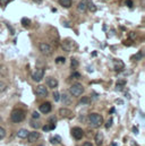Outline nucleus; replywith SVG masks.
I'll list each match as a JSON object with an SVG mask.
<instances>
[{
  "label": "nucleus",
  "instance_id": "1",
  "mask_svg": "<svg viewBox=\"0 0 145 146\" xmlns=\"http://www.w3.org/2000/svg\"><path fill=\"white\" fill-rule=\"evenodd\" d=\"M26 118V113L25 111L22 109H15L13 110L11 114H10V120L15 123H18V122H22L24 121Z\"/></svg>",
  "mask_w": 145,
  "mask_h": 146
},
{
  "label": "nucleus",
  "instance_id": "2",
  "mask_svg": "<svg viewBox=\"0 0 145 146\" xmlns=\"http://www.w3.org/2000/svg\"><path fill=\"white\" fill-rule=\"evenodd\" d=\"M88 122H90V125H91L92 127L99 128V127L103 123V118H102V115L99 114V113H91V114L88 115Z\"/></svg>",
  "mask_w": 145,
  "mask_h": 146
},
{
  "label": "nucleus",
  "instance_id": "3",
  "mask_svg": "<svg viewBox=\"0 0 145 146\" xmlns=\"http://www.w3.org/2000/svg\"><path fill=\"white\" fill-rule=\"evenodd\" d=\"M61 48L64 51L66 52H72V51H75L77 49V44L74 40H71V38H66L61 43Z\"/></svg>",
  "mask_w": 145,
  "mask_h": 146
},
{
  "label": "nucleus",
  "instance_id": "4",
  "mask_svg": "<svg viewBox=\"0 0 145 146\" xmlns=\"http://www.w3.org/2000/svg\"><path fill=\"white\" fill-rule=\"evenodd\" d=\"M83 92H84V87H83L82 84H79V83L74 84V85L71 86V88H69V93L72 94V96H75V98L80 96Z\"/></svg>",
  "mask_w": 145,
  "mask_h": 146
},
{
  "label": "nucleus",
  "instance_id": "5",
  "mask_svg": "<svg viewBox=\"0 0 145 146\" xmlns=\"http://www.w3.org/2000/svg\"><path fill=\"white\" fill-rule=\"evenodd\" d=\"M39 49H40L41 53L44 54V56H51L52 52H53V48L48 43H40Z\"/></svg>",
  "mask_w": 145,
  "mask_h": 146
},
{
  "label": "nucleus",
  "instance_id": "6",
  "mask_svg": "<svg viewBox=\"0 0 145 146\" xmlns=\"http://www.w3.org/2000/svg\"><path fill=\"white\" fill-rule=\"evenodd\" d=\"M72 135L76 141H79V139H82V138L84 137V131H83L82 128H79V127H75V128H72Z\"/></svg>",
  "mask_w": 145,
  "mask_h": 146
},
{
  "label": "nucleus",
  "instance_id": "7",
  "mask_svg": "<svg viewBox=\"0 0 145 146\" xmlns=\"http://www.w3.org/2000/svg\"><path fill=\"white\" fill-rule=\"evenodd\" d=\"M35 94L40 98H45L48 95V90L44 85H39L35 90Z\"/></svg>",
  "mask_w": 145,
  "mask_h": 146
},
{
  "label": "nucleus",
  "instance_id": "8",
  "mask_svg": "<svg viewBox=\"0 0 145 146\" xmlns=\"http://www.w3.org/2000/svg\"><path fill=\"white\" fill-rule=\"evenodd\" d=\"M44 76V70L43 69H36L32 73V79L34 82H41Z\"/></svg>",
  "mask_w": 145,
  "mask_h": 146
},
{
  "label": "nucleus",
  "instance_id": "9",
  "mask_svg": "<svg viewBox=\"0 0 145 146\" xmlns=\"http://www.w3.org/2000/svg\"><path fill=\"white\" fill-rule=\"evenodd\" d=\"M59 114L64 118H68V119H72L74 117V113L72 111H71L69 109H66V108H63V109L59 110Z\"/></svg>",
  "mask_w": 145,
  "mask_h": 146
},
{
  "label": "nucleus",
  "instance_id": "10",
  "mask_svg": "<svg viewBox=\"0 0 145 146\" xmlns=\"http://www.w3.org/2000/svg\"><path fill=\"white\" fill-rule=\"evenodd\" d=\"M40 112H42V113H44V114H47V113H49L50 111H51V104L49 103V102H45V103H42L41 106H40Z\"/></svg>",
  "mask_w": 145,
  "mask_h": 146
},
{
  "label": "nucleus",
  "instance_id": "11",
  "mask_svg": "<svg viewBox=\"0 0 145 146\" xmlns=\"http://www.w3.org/2000/svg\"><path fill=\"white\" fill-rule=\"evenodd\" d=\"M77 10L79 13H85L87 10V1L86 0H82L79 1V3L77 5Z\"/></svg>",
  "mask_w": 145,
  "mask_h": 146
},
{
  "label": "nucleus",
  "instance_id": "12",
  "mask_svg": "<svg viewBox=\"0 0 145 146\" xmlns=\"http://www.w3.org/2000/svg\"><path fill=\"white\" fill-rule=\"evenodd\" d=\"M39 138H40V134L36 133V131L29 133V135H27V139H29L30 143H34V142H36Z\"/></svg>",
  "mask_w": 145,
  "mask_h": 146
},
{
  "label": "nucleus",
  "instance_id": "13",
  "mask_svg": "<svg viewBox=\"0 0 145 146\" xmlns=\"http://www.w3.org/2000/svg\"><path fill=\"white\" fill-rule=\"evenodd\" d=\"M47 84L50 88H55L58 86V80L53 77H49V78H47Z\"/></svg>",
  "mask_w": 145,
  "mask_h": 146
},
{
  "label": "nucleus",
  "instance_id": "14",
  "mask_svg": "<svg viewBox=\"0 0 145 146\" xmlns=\"http://www.w3.org/2000/svg\"><path fill=\"white\" fill-rule=\"evenodd\" d=\"M124 67H125V65L121 60H114V70L116 72H118V73L121 72L124 69Z\"/></svg>",
  "mask_w": 145,
  "mask_h": 146
},
{
  "label": "nucleus",
  "instance_id": "15",
  "mask_svg": "<svg viewBox=\"0 0 145 146\" xmlns=\"http://www.w3.org/2000/svg\"><path fill=\"white\" fill-rule=\"evenodd\" d=\"M95 144L98 146H101L103 144V134L102 133H98L95 135Z\"/></svg>",
  "mask_w": 145,
  "mask_h": 146
},
{
  "label": "nucleus",
  "instance_id": "16",
  "mask_svg": "<svg viewBox=\"0 0 145 146\" xmlns=\"http://www.w3.org/2000/svg\"><path fill=\"white\" fill-rule=\"evenodd\" d=\"M58 2H59L60 6H63L64 8H69V7H72V0H58Z\"/></svg>",
  "mask_w": 145,
  "mask_h": 146
},
{
  "label": "nucleus",
  "instance_id": "17",
  "mask_svg": "<svg viewBox=\"0 0 145 146\" xmlns=\"http://www.w3.org/2000/svg\"><path fill=\"white\" fill-rule=\"evenodd\" d=\"M27 135H29V131H27L26 129H21V130H18V133H17V136H18L19 138H26Z\"/></svg>",
  "mask_w": 145,
  "mask_h": 146
},
{
  "label": "nucleus",
  "instance_id": "18",
  "mask_svg": "<svg viewBox=\"0 0 145 146\" xmlns=\"http://www.w3.org/2000/svg\"><path fill=\"white\" fill-rule=\"evenodd\" d=\"M50 142H51L52 144H59V143H61V137H60L59 135H56V136H53V137L50 139Z\"/></svg>",
  "mask_w": 145,
  "mask_h": 146
},
{
  "label": "nucleus",
  "instance_id": "19",
  "mask_svg": "<svg viewBox=\"0 0 145 146\" xmlns=\"http://www.w3.org/2000/svg\"><path fill=\"white\" fill-rule=\"evenodd\" d=\"M63 102L65 103V104H71L72 103V100H71V98L67 95V94H63Z\"/></svg>",
  "mask_w": 145,
  "mask_h": 146
},
{
  "label": "nucleus",
  "instance_id": "20",
  "mask_svg": "<svg viewBox=\"0 0 145 146\" xmlns=\"http://www.w3.org/2000/svg\"><path fill=\"white\" fill-rule=\"evenodd\" d=\"M56 128V125H52V123H49V125H45L43 127V130L44 131H50V130H53Z\"/></svg>",
  "mask_w": 145,
  "mask_h": 146
},
{
  "label": "nucleus",
  "instance_id": "21",
  "mask_svg": "<svg viewBox=\"0 0 145 146\" xmlns=\"http://www.w3.org/2000/svg\"><path fill=\"white\" fill-rule=\"evenodd\" d=\"M87 9L91 10L92 13L96 11V7H95V5H94L93 2H87Z\"/></svg>",
  "mask_w": 145,
  "mask_h": 146
},
{
  "label": "nucleus",
  "instance_id": "22",
  "mask_svg": "<svg viewBox=\"0 0 145 146\" xmlns=\"http://www.w3.org/2000/svg\"><path fill=\"white\" fill-rule=\"evenodd\" d=\"M125 84H126L125 80H122V79H121V80H118V82H117V87H116L117 91H118V90H122V87H124Z\"/></svg>",
  "mask_w": 145,
  "mask_h": 146
},
{
  "label": "nucleus",
  "instance_id": "23",
  "mask_svg": "<svg viewBox=\"0 0 145 146\" xmlns=\"http://www.w3.org/2000/svg\"><path fill=\"white\" fill-rule=\"evenodd\" d=\"M30 24H31V22H30L29 18H23V19H22V25H23L24 27H27Z\"/></svg>",
  "mask_w": 145,
  "mask_h": 146
},
{
  "label": "nucleus",
  "instance_id": "24",
  "mask_svg": "<svg viewBox=\"0 0 145 146\" xmlns=\"http://www.w3.org/2000/svg\"><path fill=\"white\" fill-rule=\"evenodd\" d=\"M30 125H31V127H33V128H36V129L41 127V123H40V122H37V121L35 122L34 120H32V121L30 122Z\"/></svg>",
  "mask_w": 145,
  "mask_h": 146
},
{
  "label": "nucleus",
  "instance_id": "25",
  "mask_svg": "<svg viewBox=\"0 0 145 146\" xmlns=\"http://www.w3.org/2000/svg\"><path fill=\"white\" fill-rule=\"evenodd\" d=\"M142 58H143V53H142V52H138V53H137V54H135L132 59H133V60H141Z\"/></svg>",
  "mask_w": 145,
  "mask_h": 146
},
{
  "label": "nucleus",
  "instance_id": "26",
  "mask_svg": "<svg viewBox=\"0 0 145 146\" xmlns=\"http://www.w3.org/2000/svg\"><path fill=\"white\" fill-rule=\"evenodd\" d=\"M90 102H91V99H90V98H87V96L82 98V100H80V103H83V104H88Z\"/></svg>",
  "mask_w": 145,
  "mask_h": 146
},
{
  "label": "nucleus",
  "instance_id": "27",
  "mask_svg": "<svg viewBox=\"0 0 145 146\" xmlns=\"http://www.w3.org/2000/svg\"><path fill=\"white\" fill-rule=\"evenodd\" d=\"M6 90H7V85H6L3 82H0V93L5 92Z\"/></svg>",
  "mask_w": 145,
  "mask_h": 146
},
{
  "label": "nucleus",
  "instance_id": "28",
  "mask_svg": "<svg viewBox=\"0 0 145 146\" xmlns=\"http://www.w3.org/2000/svg\"><path fill=\"white\" fill-rule=\"evenodd\" d=\"M53 99H55V101H56V102L60 101V95H59V93H58L57 91H55V92H53Z\"/></svg>",
  "mask_w": 145,
  "mask_h": 146
},
{
  "label": "nucleus",
  "instance_id": "29",
  "mask_svg": "<svg viewBox=\"0 0 145 146\" xmlns=\"http://www.w3.org/2000/svg\"><path fill=\"white\" fill-rule=\"evenodd\" d=\"M5 136H6V130H5L2 127H0V141H1V139H3V138H5Z\"/></svg>",
  "mask_w": 145,
  "mask_h": 146
},
{
  "label": "nucleus",
  "instance_id": "30",
  "mask_svg": "<svg viewBox=\"0 0 145 146\" xmlns=\"http://www.w3.org/2000/svg\"><path fill=\"white\" fill-rule=\"evenodd\" d=\"M71 62H72V68H77V67H78V65H79V64H78V61H77L76 59H74V58L72 59V61H71Z\"/></svg>",
  "mask_w": 145,
  "mask_h": 146
},
{
  "label": "nucleus",
  "instance_id": "31",
  "mask_svg": "<svg viewBox=\"0 0 145 146\" xmlns=\"http://www.w3.org/2000/svg\"><path fill=\"white\" fill-rule=\"evenodd\" d=\"M10 1H13V0H0V6L1 7H6L7 3H9Z\"/></svg>",
  "mask_w": 145,
  "mask_h": 146
},
{
  "label": "nucleus",
  "instance_id": "32",
  "mask_svg": "<svg viewBox=\"0 0 145 146\" xmlns=\"http://www.w3.org/2000/svg\"><path fill=\"white\" fill-rule=\"evenodd\" d=\"M65 60H66V59H65L64 57H58V58L56 59V62H57V64H64Z\"/></svg>",
  "mask_w": 145,
  "mask_h": 146
},
{
  "label": "nucleus",
  "instance_id": "33",
  "mask_svg": "<svg viewBox=\"0 0 145 146\" xmlns=\"http://www.w3.org/2000/svg\"><path fill=\"white\" fill-rule=\"evenodd\" d=\"M32 117H33V119H34V120H37V119L40 118V113H39V112H36V111H34V112L32 113Z\"/></svg>",
  "mask_w": 145,
  "mask_h": 146
},
{
  "label": "nucleus",
  "instance_id": "34",
  "mask_svg": "<svg viewBox=\"0 0 145 146\" xmlns=\"http://www.w3.org/2000/svg\"><path fill=\"white\" fill-rule=\"evenodd\" d=\"M49 123L56 125V123H57V119H56V117H51V118H50V120H49Z\"/></svg>",
  "mask_w": 145,
  "mask_h": 146
},
{
  "label": "nucleus",
  "instance_id": "35",
  "mask_svg": "<svg viewBox=\"0 0 145 146\" xmlns=\"http://www.w3.org/2000/svg\"><path fill=\"white\" fill-rule=\"evenodd\" d=\"M72 77H74V78H79V77H80V75L77 73V72H75V73L72 74Z\"/></svg>",
  "mask_w": 145,
  "mask_h": 146
},
{
  "label": "nucleus",
  "instance_id": "36",
  "mask_svg": "<svg viewBox=\"0 0 145 146\" xmlns=\"http://www.w3.org/2000/svg\"><path fill=\"white\" fill-rule=\"evenodd\" d=\"M112 122H113V120H112V119H110V120L108 121V123L106 125V127H107V128H110V127L112 126Z\"/></svg>",
  "mask_w": 145,
  "mask_h": 146
},
{
  "label": "nucleus",
  "instance_id": "37",
  "mask_svg": "<svg viewBox=\"0 0 145 146\" xmlns=\"http://www.w3.org/2000/svg\"><path fill=\"white\" fill-rule=\"evenodd\" d=\"M126 3H127V6H128V7H133V1H132V0H127V2H126Z\"/></svg>",
  "mask_w": 145,
  "mask_h": 146
},
{
  "label": "nucleus",
  "instance_id": "38",
  "mask_svg": "<svg viewBox=\"0 0 145 146\" xmlns=\"http://www.w3.org/2000/svg\"><path fill=\"white\" fill-rule=\"evenodd\" d=\"M83 146H93L92 145V143H90V142H86V143H84V145Z\"/></svg>",
  "mask_w": 145,
  "mask_h": 146
},
{
  "label": "nucleus",
  "instance_id": "39",
  "mask_svg": "<svg viewBox=\"0 0 145 146\" xmlns=\"http://www.w3.org/2000/svg\"><path fill=\"white\" fill-rule=\"evenodd\" d=\"M133 131H134V133H136V134H137V133H138V130H137V128H135V127H134V128H133Z\"/></svg>",
  "mask_w": 145,
  "mask_h": 146
},
{
  "label": "nucleus",
  "instance_id": "40",
  "mask_svg": "<svg viewBox=\"0 0 145 146\" xmlns=\"http://www.w3.org/2000/svg\"><path fill=\"white\" fill-rule=\"evenodd\" d=\"M129 35H130V38H132V40H133V38H134V37H135V34H134V33H130V34H129Z\"/></svg>",
  "mask_w": 145,
  "mask_h": 146
},
{
  "label": "nucleus",
  "instance_id": "41",
  "mask_svg": "<svg viewBox=\"0 0 145 146\" xmlns=\"http://www.w3.org/2000/svg\"><path fill=\"white\" fill-rule=\"evenodd\" d=\"M114 112V108H111V110H110V113H113Z\"/></svg>",
  "mask_w": 145,
  "mask_h": 146
},
{
  "label": "nucleus",
  "instance_id": "42",
  "mask_svg": "<svg viewBox=\"0 0 145 146\" xmlns=\"http://www.w3.org/2000/svg\"><path fill=\"white\" fill-rule=\"evenodd\" d=\"M92 56H96V51H93L92 52Z\"/></svg>",
  "mask_w": 145,
  "mask_h": 146
},
{
  "label": "nucleus",
  "instance_id": "43",
  "mask_svg": "<svg viewBox=\"0 0 145 146\" xmlns=\"http://www.w3.org/2000/svg\"><path fill=\"white\" fill-rule=\"evenodd\" d=\"M34 1H35V2H39V3H40V2H42V0H34Z\"/></svg>",
  "mask_w": 145,
  "mask_h": 146
},
{
  "label": "nucleus",
  "instance_id": "44",
  "mask_svg": "<svg viewBox=\"0 0 145 146\" xmlns=\"http://www.w3.org/2000/svg\"><path fill=\"white\" fill-rule=\"evenodd\" d=\"M0 120H1V118H0Z\"/></svg>",
  "mask_w": 145,
  "mask_h": 146
}]
</instances>
